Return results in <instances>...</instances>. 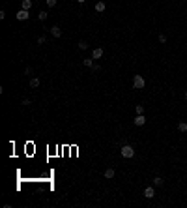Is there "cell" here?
<instances>
[{
  "label": "cell",
  "instance_id": "cell-1",
  "mask_svg": "<svg viewBox=\"0 0 187 208\" xmlns=\"http://www.w3.org/2000/svg\"><path fill=\"white\" fill-rule=\"evenodd\" d=\"M144 86H146L144 77H142V75H135V77H133V88L135 90H142Z\"/></svg>",
  "mask_w": 187,
  "mask_h": 208
},
{
  "label": "cell",
  "instance_id": "cell-2",
  "mask_svg": "<svg viewBox=\"0 0 187 208\" xmlns=\"http://www.w3.org/2000/svg\"><path fill=\"white\" fill-rule=\"evenodd\" d=\"M120 154L124 156V158L129 159V158H133V156H135V148L131 145H124V146H122V150H120Z\"/></svg>",
  "mask_w": 187,
  "mask_h": 208
},
{
  "label": "cell",
  "instance_id": "cell-3",
  "mask_svg": "<svg viewBox=\"0 0 187 208\" xmlns=\"http://www.w3.org/2000/svg\"><path fill=\"white\" fill-rule=\"evenodd\" d=\"M28 17H30L28 10H19L17 11V19H19V21H28Z\"/></svg>",
  "mask_w": 187,
  "mask_h": 208
},
{
  "label": "cell",
  "instance_id": "cell-4",
  "mask_svg": "<svg viewBox=\"0 0 187 208\" xmlns=\"http://www.w3.org/2000/svg\"><path fill=\"white\" fill-rule=\"evenodd\" d=\"M133 124H135V126H144V124H146V116H144V114H137L135 120H133Z\"/></svg>",
  "mask_w": 187,
  "mask_h": 208
},
{
  "label": "cell",
  "instance_id": "cell-5",
  "mask_svg": "<svg viewBox=\"0 0 187 208\" xmlns=\"http://www.w3.org/2000/svg\"><path fill=\"white\" fill-rule=\"evenodd\" d=\"M103 56V47H95V49L92 51V58L94 60H99Z\"/></svg>",
  "mask_w": 187,
  "mask_h": 208
},
{
  "label": "cell",
  "instance_id": "cell-6",
  "mask_svg": "<svg viewBox=\"0 0 187 208\" xmlns=\"http://www.w3.org/2000/svg\"><path fill=\"white\" fill-rule=\"evenodd\" d=\"M144 197H146V199H153V197H155V189H153L152 186H148V187L144 189Z\"/></svg>",
  "mask_w": 187,
  "mask_h": 208
},
{
  "label": "cell",
  "instance_id": "cell-7",
  "mask_svg": "<svg viewBox=\"0 0 187 208\" xmlns=\"http://www.w3.org/2000/svg\"><path fill=\"white\" fill-rule=\"evenodd\" d=\"M51 36H53V38H60V36H62V28L54 25L53 28H51Z\"/></svg>",
  "mask_w": 187,
  "mask_h": 208
},
{
  "label": "cell",
  "instance_id": "cell-8",
  "mask_svg": "<svg viewBox=\"0 0 187 208\" xmlns=\"http://www.w3.org/2000/svg\"><path fill=\"white\" fill-rule=\"evenodd\" d=\"M105 10H107V4L105 2H95V11H97V13H103Z\"/></svg>",
  "mask_w": 187,
  "mask_h": 208
},
{
  "label": "cell",
  "instance_id": "cell-9",
  "mask_svg": "<svg viewBox=\"0 0 187 208\" xmlns=\"http://www.w3.org/2000/svg\"><path fill=\"white\" fill-rule=\"evenodd\" d=\"M32 8V0H23L21 2V10H30Z\"/></svg>",
  "mask_w": 187,
  "mask_h": 208
},
{
  "label": "cell",
  "instance_id": "cell-10",
  "mask_svg": "<svg viewBox=\"0 0 187 208\" xmlns=\"http://www.w3.org/2000/svg\"><path fill=\"white\" fill-rule=\"evenodd\" d=\"M38 86H39V79L32 77V79H30V88H38Z\"/></svg>",
  "mask_w": 187,
  "mask_h": 208
},
{
  "label": "cell",
  "instance_id": "cell-11",
  "mask_svg": "<svg viewBox=\"0 0 187 208\" xmlns=\"http://www.w3.org/2000/svg\"><path fill=\"white\" fill-rule=\"evenodd\" d=\"M114 174H116V171H114V169H107L105 171V178H114Z\"/></svg>",
  "mask_w": 187,
  "mask_h": 208
},
{
  "label": "cell",
  "instance_id": "cell-12",
  "mask_svg": "<svg viewBox=\"0 0 187 208\" xmlns=\"http://www.w3.org/2000/svg\"><path fill=\"white\" fill-rule=\"evenodd\" d=\"M178 131L185 133V131H187V122H180V124H178Z\"/></svg>",
  "mask_w": 187,
  "mask_h": 208
},
{
  "label": "cell",
  "instance_id": "cell-13",
  "mask_svg": "<svg viewBox=\"0 0 187 208\" xmlns=\"http://www.w3.org/2000/svg\"><path fill=\"white\" fill-rule=\"evenodd\" d=\"M163 182H165V180H163L161 176H155V178H153V186H155V187H159V186H163Z\"/></svg>",
  "mask_w": 187,
  "mask_h": 208
},
{
  "label": "cell",
  "instance_id": "cell-14",
  "mask_svg": "<svg viewBox=\"0 0 187 208\" xmlns=\"http://www.w3.org/2000/svg\"><path fill=\"white\" fill-rule=\"evenodd\" d=\"M47 17H49V13H47V11H39V13H38V19H39V21H45Z\"/></svg>",
  "mask_w": 187,
  "mask_h": 208
},
{
  "label": "cell",
  "instance_id": "cell-15",
  "mask_svg": "<svg viewBox=\"0 0 187 208\" xmlns=\"http://www.w3.org/2000/svg\"><path fill=\"white\" fill-rule=\"evenodd\" d=\"M77 45H79V49H81V51H86V49H88V43H86L84 39H82V41H79Z\"/></svg>",
  "mask_w": 187,
  "mask_h": 208
},
{
  "label": "cell",
  "instance_id": "cell-16",
  "mask_svg": "<svg viewBox=\"0 0 187 208\" xmlns=\"http://www.w3.org/2000/svg\"><path fill=\"white\" fill-rule=\"evenodd\" d=\"M82 64H84L86 67H92V66H94V58H86V60H82Z\"/></svg>",
  "mask_w": 187,
  "mask_h": 208
},
{
  "label": "cell",
  "instance_id": "cell-17",
  "mask_svg": "<svg viewBox=\"0 0 187 208\" xmlns=\"http://www.w3.org/2000/svg\"><path fill=\"white\" fill-rule=\"evenodd\" d=\"M135 113L137 114H144V105H137L135 107Z\"/></svg>",
  "mask_w": 187,
  "mask_h": 208
},
{
  "label": "cell",
  "instance_id": "cell-18",
  "mask_svg": "<svg viewBox=\"0 0 187 208\" xmlns=\"http://www.w3.org/2000/svg\"><path fill=\"white\" fill-rule=\"evenodd\" d=\"M45 41H47V38H45V36H39V38H38V45H43Z\"/></svg>",
  "mask_w": 187,
  "mask_h": 208
},
{
  "label": "cell",
  "instance_id": "cell-19",
  "mask_svg": "<svg viewBox=\"0 0 187 208\" xmlns=\"http://www.w3.org/2000/svg\"><path fill=\"white\" fill-rule=\"evenodd\" d=\"M45 2H47V6H49V8H54V6H56V0H45Z\"/></svg>",
  "mask_w": 187,
  "mask_h": 208
},
{
  "label": "cell",
  "instance_id": "cell-20",
  "mask_svg": "<svg viewBox=\"0 0 187 208\" xmlns=\"http://www.w3.org/2000/svg\"><path fill=\"white\" fill-rule=\"evenodd\" d=\"M159 43H166V36L165 34H159Z\"/></svg>",
  "mask_w": 187,
  "mask_h": 208
},
{
  "label": "cell",
  "instance_id": "cell-21",
  "mask_svg": "<svg viewBox=\"0 0 187 208\" xmlns=\"http://www.w3.org/2000/svg\"><path fill=\"white\" fill-rule=\"evenodd\" d=\"M99 70H101V66H99V64H94V66H92V71H99Z\"/></svg>",
  "mask_w": 187,
  "mask_h": 208
},
{
  "label": "cell",
  "instance_id": "cell-22",
  "mask_svg": "<svg viewBox=\"0 0 187 208\" xmlns=\"http://www.w3.org/2000/svg\"><path fill=\"white\" fill-rule=\"evenodd\" d=\"M77 2H79V4H84V2H86V0H77Z\"/></svg>",
  "mask_w": 187,
  "mask_h": 208
},
{
  "label": "cell",
  "instance_id": "cell-23",
  "mask_svg": "<svg viewBox=\"0 0 187 208\" xmlns=\"http://www.w3.org/2000/svg\"><path fill=\"white\" fill-rule=\"evenodd\" d=\"M185 99H187V90H185Z\"/></svg>",
  "mask_w": 187,
  "mask_h": 208
}]
</instances>
